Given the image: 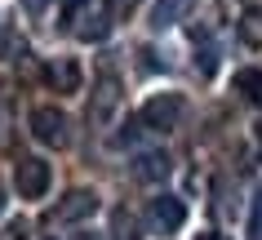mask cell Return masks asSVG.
Instances as JSON below:
<instances>
[{
	"mask_svg": "<svg viewBox=\"0 0 262 240\" xmlns=\"http://www.w3.org/2000/svg\"><path fill=\"white\" fill-rule=\"evenodd\" d=\"M98 213V196L89 191V187H76V191H67V196L58 200L54 209H49V223H84V218H94Z\"/></svg>",
	"mask_w": 262,
	"mask_h": 240,
	"instance_id": "6",
	"label": "cell"
},
{
	"mask_svg": "<svg viewBox=\"0 0 262 240\" xmlns=\"http://www.w3.org/2000/svg\"><path fill=\"white\" fill-rule=\"evenodd\" d=\"M27 125H31V138L45 142V147H67L71 142V120L62 107H36Z\"/></svg>",
	"mask_w": 262,
	"mask_h": 240,
	"instance_id": "3",
	"label": "cell"
},
{
	"mask_svg": "<svg viewBox=\"0 0 262 240\" xmlns=\"http://www.w3.org/2000/svg\"><path fill=\"white\" fill-rule=\"evenodd\" d=\"M49 183H54V173H49V165H45L40 156H23L14 165V187H18L23 200H40L49 191Z\"/></svg>",
	"mask_w": 262,
	"mask_h": 240,
	"instance_id": "4",
	"label": "cell"
},
{
	"mask_svg": "<svg viewBox=\"0 0 262 240\" xmlns=\"http://www.w3.org/2000/svg\"><path fill=\"white\" fill-rule=\"evenodd\" d=\"M62 18H67V31L76 40H102L111 31V5L107 0H67L62 5Z\"/></svg>",
	"mask_w": 262,
	"mask_h": 240,
	"instance_id": "1",
	"label": "cell"
},
{
	"mask_svg": "<svg viewBox=\"0 0 262 240\" xmlns=\"http://www.w3.org/2000/svg\"><path fill=\"white\" fill-rule=\"evenodd\" d=\"M5 240H27V223H9L5 227Z\"/></svg>",
	"mask_w": 262,
	"mask_h": 240,
	"instance_id": "14",
	"label": "cell"
},
{
	"mask_svg": "<svg viewBox=\"0 0 262 240\" xmlns=\"http://www.w3.org/2000/svg\"><path fill=\"white\" fill-rule=\"evenodd\" d=\"M182 116H187V98H182V94H156V98L142 102L138 125L151 129V134H169V129H178Z\"/></svg>",
	"mask_w": 262,
	"mask_h": 240,
	"instance_id": "2",
	"label": "cell"
},
{
	"mask_svg": "<svg viewBox=\"0 0 262 240\" xmlns=\"http://www.w3.org/2000/svg\"><path fill=\"white\" fill-rule=\"evenodd\" d=\"M182 0H151V27H169L173 18H178Z\"/></svg>",
	"mask_w": 262,
	"mask_h": 240,
	"instance_id": "12",
	"label": "cell"
},
{
	"mask_svg": "<svg viewBox=\"0 0 262 240\" xmlns=\"http://www.w3.org/2000/svg\"><path fill=\"white\" fill-rule=\"evenodd\" d=\"M147 223H151V231L169 236V231H178V227L187 223V205H182L178 196H156L151 205H147Z\"/></svg>",
	"mask_w": 262,
	"mask_h": 240,
	"instance_id": "7",
	"label": "cell"
},
{
	"mask_svg": "<svg viewBox=\"0 0 262 240\" xmlns=\"http://www.w3.org/2000/svg\"><path fill=\"white\" fill-rule=\"evenodd\" d=\"M0 213H5V187H0Z\"/></svg>",
	"mask_w": 262,
	"mask_h": 240,
	"instance_id": "17",
	"label": "cell"
},
{
	"mask_svg": "<svg viewBox=\"0 0 262 240\" xmlns=\"http://www.w3.org/2000/svg\"><path fill=\"white\" fill-rule=\"evenodd\" d=\"M45 80H49V89H54V94H76L84 76H80V62H76V58H49Z\"/></svg>",
	"mask_w": 262,
	"mask_h": 240,
	"instance_id": "8",
	"label": "cell"
},
{
	"mask_svg": "<svg viewBox=\"0 0 262 240\" xmlns=\"http://www.w3.org/2000/svg\"><path fill=\"white\" fill-rule=\"evenodd\" d=\"M120 102H124L120 80H116L111 71H102L98 85H94V98H89V120H94V125H111L116 112H120Z\"/></svg>",
	"mask_w": 262,
	"mask_h": 240,
	"instance_id": "5",
	"label": "cell"
},
{
	"mask_svg": "<svg viewBox=\"0 0 262 240\" xmlns=\"http://www.w3.org/2000/svg\"><path fill=\"white\" fill-rule=\"evenodd\" d=\"M235 31H240V40L249 49H262V9H245L240 23H235Z\"/></svg>",
	"mask_w": 262,
	"mask_h": 240,
	"instance_id": "11",
	"label": "cell"
},
{
	"mask_svg": "<svg viewBox=\"0 0 262 240\" xmlns=\"http://www.w3.org/2000/svg\"><path fill=\"white\" fill-rule=\"evenodd\" d=\"M76 240H102V236H76Z\"/></svg>",
	"mask_w": 262,
	"mask_h": 240,
	"instance_id": "18",
	"label": "cell"
},
{
	"mask_svg": "<svg viewBox=\"0 0 262 240\" xmlns=\"http://www.w3.org/2000/svg\"><path fill=\"white\" fill-rule=\"evenodd\" d=\"M18 5H23V9L36 18V14H45V5H49V0H18Z\"/></svg>",
	"mask_w": 262,
	"mask_h": 240,
	"instance_id": "15",
	"label": "cell"
},
{
	"mask_svg": "<svg viewBox=\"0 0 262 240\" xmlns=\"http://www.w3.org/2000/svg\"><path fill=\"white\" fill-rule=\"evenodd\" d=\"M235 94L253 107H262V71L258 67H240L235 71Z\"/></svg>",
	"mask_w": 262,
	"mask_h": 240,
	"instance_id": "10",
	"label": "cell"
},
{
	"mask_svg": "<svg viewBox=\"0 0 262 240\" xmlns=\"http://www.w3.org/2000/svg\"><path fill=\"white\" fill-rule=\"evenodd\" d=\"M195 240H231V236H222V231H200Z\"/></svg>",
	"mask_w": 262,
	"mask_h": 240,
	"instance_id": "16",
	"label": "cell"
},
{
	"mask_svg": "<svg viewBox=\"0 0 262 240\" xmlns=\"http://www.w3.org/2000/svg\"><path fill=\"white\" fill-rule=\"evenodd\" d=\"M169 169H173V160L165 151H138L134 156V178L138 183H165Z\"/></svg>",
	"mask_w": 262,
	"mask_h": 240,
	"instance_id": "9",
	"label": "cell"
},
{
	"mask_svg": "<svg viewBox=\"0 0 262 240\" xmlns=\"http://www.w3.org/2000/svg\"><path fill=\"white\" fill-rule=\"evenodd\" d=\"M249 240H262V196L253 205V218H249Z\"/></svg>",
	"mask_w": 262,
	"mask_h": 240,
	"instance_id": "13",
	"label": "cell"
}]
</instances>
